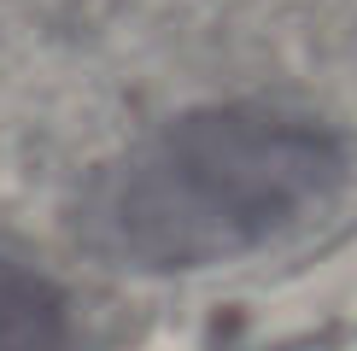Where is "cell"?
<instances>
[{"mask_svg":"<svg viewBox=\"0 0 357 351\" xmlns=\"http://www.w3.org/2000/svg\"><path fill=\"white\" fill-rule=\"evenodd\" d=\"M340 182V141L270 106H211L158 129L94 199V240L141 270L252 252Z\"/></svg>","mask_w":357,"mask_h":351,"instance_id":"6da1fadb","label":"cell"},{"mask_svg":"<svg viewBox=\"0 0 357 351\" xmlns=\"http://www.w3.org/2000/svg\"><path fill=\"white\" fill-rule=\"evenodd\" d=\"M0 351H70V311L41 270L0 252Z\"/></svg>","mask_w":357,"mask_h":351,"instance_id":"7a4b0ae2","label":"cell"}]
</instances>
